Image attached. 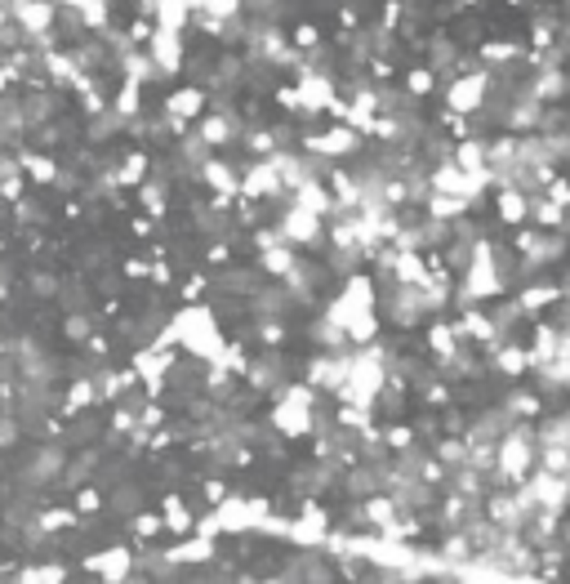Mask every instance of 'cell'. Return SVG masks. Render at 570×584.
<instances>
[{
    "label": "cell",
    "mask_w": 570,
    "mask_h": 584,
    "mask_svg": "<svg viewBox=\"0 0 570 584\" xmlns=\"http://www.w3.org/2000/svg\"><path fill=\"white\" fill-rule=\"evenodd\" d=\"M504 406L513 411V420H539V415H544V402H539L535 393H513Z\"/></svg>",
    "instance_id": "obj_1"
},
{
    "label": "cell",
    "mask_w": 570,
    "mask_h": 584,
    "mask_svg": "<svg viewBox=\"0 0 570 584\" xmlns=\"http://www.w3.org/2000/svg\"><path fill=\"white\" fill-rule=\"evenodd\" d=\"M433 85H437V76H433V72H410V94H415V99L433 94Z\"/></svg>",
    "instance_id": "obj_2"
},
{
    "label": "cell",
    "mask_w": 570,
    "mask_h": 584,
    "mask_svg": "<svg viewBox=\"0 0 570 584\" xmlns=\"http://www.w3.org/2000/svg\"><path fill=\"white\" fill-rule=\"evenodd\" d=\"M548 201H557V206H570V183H566V179L548 188Z\"/></svg>",
    "instance_id": "obj_3"
}]
</instances>
